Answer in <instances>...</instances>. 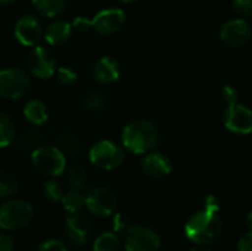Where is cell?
Wrapping results in <instances>:
<instances>
[{
  "label": "cell",
  "instance_id": "1",
  "mask_svg": "<svg viewBox=\"0 0 252 251\" xmlns=\"http://www.w3.org/2000/svg\"><path fill=\"white\" fill-rule=\"evenodd\" d=\"M123 145L131 154H146L158 142L157 127L146 120H136L127 124L121 135Z\"/></svg>",
  "mask_w": 252,
  "mask_h": 251
},
{
  "label": "cell",
  "instance_id": "2",
  "mask_svg": "<svg viewBox=\"0 0 252 251\" xmlns=\"http://www.w3.org/2000/svg\"><path fill=\"white\" fill-rule=\"evenodd\" d=\"M221 219L219 213L204 210L196 213L186 223V235L196 244H208L213 243L221 232Z\"/></svg>",
  "mask_w": 252,
  "mask_h": 251
},
{
  "label": "cell",
  "instance_id": "3",
  "mask_svg": "<svg viewBox=\"0 0 252 251\" xmlns=\"http://www.w3.org/2000/svg\"><path fill=\"white\" fill-rule=\"evenodd\" d=\"M31 163L37 172L49 178H58L66 170V157L55 145H38L31 152Z\"/></svg>",
  "mask_w": 252,
  "mask_h": 251
},
{
  "label": "cell",
  "instance_id": "4",
  "mask_svg": "<svg viewBox=\"0 0 252 251\" xmlns=\"http://www.w3.org/2000/svg\"><path fill=\"white\" fill-rule=\"evenodd\" d=\"M34 217V209L28 201L9 200L0 206V228L18 231L25 228Z\"/></svg>",
  "mask_w": 252,
  "mask_h": 251
},
{
  "label": "cell",
  "instance_id": "5",
  "mask_svg": "<svg viewBox=\"0 0 252 251\" xmlns=\"http://www.w3.org/2000/svg\"><path fill=\"white\" fill-rule=\"evenodd\" d=\"M31 89L30 74L18 67L0 70V98L7 101H18Z\"/></svg>",
  "mask_w": 252,
  "mask_h": 251
},
{
  "label": "cell",
  "instance_id": "6",
  "mask_svg": "<svg viewBox=\"0 0 252 251\" xmlns=\"http://www.w3.org/2000/svg\"><path fill=\"white\" fill-rule=\"evenodd\" d=\"M89 158L93 166L102 170H114L124 163V151L111 141H99L89 151Z\"/></svg>",
  "mask_w": 252,
  "mask_h": 251
},
{
  "label": "cell",
  "instance_id": "7",
  "mask_svg": "<svg viewBox=\"0 0 252 251\" xmlns=\"http://www.w3.org/2000/svg\"><path fill=\"white\" fill-rule=\"evenodd\" d=\"M28 70L30 72L40 78V80H49L56 74V58L50 49L46 46H34L27 58Z\"/></svg>",
  "mask_w": 252,
  "mask_h": 251
},
{
  "label": "cell",
  "instance_id": "8",
  "mask_svg": "<svg viewBox=\"0 0 252 251\" xmlns=\"http://www.w3.org/2000/svg\"><path fill=\"white\" fill-rule=\"evenodd\" d=\"M86 207L97 217H108L115 213L118 198L108 186H96L86 195Z\"/></svg>",
  "mask_w": 252,
  "mask_h": 251
},
{
  "label": "cell",
  "instance_id": "9",
  "mask_svg": "<svg viewBox=\"0 0 252 251\" xmlns=\"http://www.w3.org/2000/svg\"><path fill=\"white\" fill-rule=\"evenodd\" d=\"M13 34L18 43L25 47H34L44 36V28L40 19L32 13H24L19 16L13 27Z\"/></svg>",
  "mask_w": 252,
  "mask_h": 251
},
{
  "label": "cell",
  "instance_id": "10",
  "mask_svg": "<svg viewBox=\"0 0 252 251\" xmlns=\"http://www.w3.org/2000/svg\"><path fill=\"white\" fill-rule=\"evenodd\" d=\"M224 126L236 135L252 133V111L241 104H229L224 112Z\"/></svg>",
  "mask_w": 252,
  "mask_h": 251
},
{
  "label": "cell",
  "instance_id": "11",
  "mask_svg": "<svg viewBox=\"0 0 252 251\" xmlns=\"http://www.w3.org/2000/svg\"><path fill=\"white\" fill-rule=\"evenodd\" d=\"M161 246L159 237L149 228L131 226L126 237V251H158Z\"/></svg>",
  "mask_w": 252,
  "mask_h": 251
},
{
  "label": "cell",
  "instance_id": "12",
  "mask_svg": "<svg viewBox=\"0 0 252 251\" xmlns=\"http://www.w3.org/2000/svg\"><path fill=\"white\" fill-rule=\"evenodd\" d=\"M126 22V13L120 7H106L99 10L92 19V28L100 36L115 34Z\"/></svg>",
  "mask_w": 252,
  "mask_h": 251
},
{
  "label": "cell",
  "instance_id": "13",
  "mask_svg": "<svg viewBox=\"0 0 252 251\" xmlns=\"http://www.w3.org/2000/svg\"><path fill=\"white\" fill-rule=\"evenodd\" d=\"M65 235L66 238L74 244V246H84L93 231V225L90 222V219L77 212V213H71L66 219H65Z\"/></svg>",
  "mask_w": 252,
  "mask_h": 251
},
{
  "label": "cell",
  "instance_id": "14",
  "mask_svg": "<svg viewBox=\"0 0 252 251\" xmlns=\"http://www.w3.org/2000/svg\"><path fill=\"white\" fill-rule=\"evenodd\" d=\"M251 36V25L242 18L227 21L220 30V38L229 47H241V46H244L245 43L250 41Z\"/></svg>",
  "mask_w": 252,
  "mask_h": 251
},
{
  "label": "cell",
  "instance_id": "15",
  "mask_svg": "<svg viewBox=\"0 0 252 251\" xmlns=\"http://www.w3.org/2000/svg\"><path fill=\"white\" fill-rule=\"evenodd\" d=\"M120 74V64L112 56H102L93 65V77L100 84H112L118 81Z\"/></svg>",
  "mask_w": 252,
  "mask_h": 251
},
{
  "label": "cell",
  "instance_id": "16",
  "mask_svg": "<svg viewBox=\"0 0 252 251\" xmlns=\"http://www.w3.org/2000/svg\"><path fill=\"white\" fill-rule=\"evenodd\" d=\"M71 34H72L71 22L63 19H55L46 27L43 38L50 46H62L71 38Z\"/></svg>",
  "mask_w": 252,
  "mask_h": 251
},
{
  "label": "cell",
  "instance_id": "17",
  "mask_svg": "<svg viewBox=\"0 0 252 251\" xmlns=\"http://www.w3.org/2000/svg\"><path fill=\"white\" fill-rule=\"evenodd\" d=\"M142 170L154 179H162L171 173V163L162 154H149L142 160Z\"/></svg>",
  "mask_w": 252,
  "mask_h": 251
},
{
  "label": "cell",
  "instance_id": "18",
  "mask_svg": "<svg viewBox=\"0 0 252 251\" xmlns=\"http://www.w3.org/2000/svg\"><path fill=\"white\" fill-rule=\"evenodd\" d=\"M24 117L34 126H41L49 120V108L41 99H30L24 107Z\"/></svg>",
  "mask_w": 252,
  "mask_h": 251
},
{
  "label": "cell",
  "instance_id": "19",
  "mask_svg": "<svg viewBox=\"0 0 252 251\" xmlns=\"http://www.w3.org/2000/svg\"><path fill=\"white\" fill-rule=\"evenodd\" d=\"M37 13L44 18H56L66 9V0H31Z\"/></svg>",
  "mask_w": 252,
  "mask_h": 251
},
{
  "label": "cell",
  "instance_id": "20",
  "mask_svg": "<svg viewBox=\"0 0 252 251\" xmlns=\"http://www.w3.org/2000/svg\"><path fill=\"white\" fill-rule=\"evenodd\" d=\"M16 136V127L12 118L0 111V148H7L13 143Z\"/></svg>",
  "mask_w": 252,
  "mask_h": 251
},
{
  "label": "cell",
  "instance_id": "21",
  "mask_svg": "<svg viewBox=\"0 0 252 251\" xmlns=\"http://www.w3.org/2000/svg\"><path fill=\"white\" fill-rule=\"evenodd\" d=\"M18 178L12 172L0 169V200L13 197L18 192Z\"/></svg>",
  "mask_w": 252,
  "mask_h": 251
},
{
  "label": "cell",
  "instance_id": "22",
  "mask_svg": "<svg viewBox=\"0 0 252 251\" xmlns=\"http://www.w3.org/2000/svg\"><path fill=\"white\" fill-rule=\"evenodd\" d=\"M87 172L83 166H71L66 170V182L71 186V189L83 191L87 186Z\"/></svg>",
  "mask_w": 252,
  "mask_h": 251
},
{
  "label": "cell",
  "instance_id": "23",
  "mask_svg": "<svg viewBox=\"0 0 252 251\" xmlns=\"http://www.w3.org/2000/svg\"><path fill=\"white\" fill-rule=\"evenodd\" d=\"M120 246L121 241L115 232H103L94 240L93 251H118Z\"/></svg>",
  "mask_w": 252,
  "mask_h": 251
},
{
  "label": "cell",
  "instance_id": "24",
  "mask_svg": "<svg viewBox=\"0 0 252 251\" xmlns=\"http://www.w3.org/2000/svg\"><path fill=\"white\" fill-rule=\"evenodd\" d=\"M62 206L68 213H77L83 209V206H86V197L81 194V191L72 189L66 194H63L62 197Z\"/></svg>",
  "mask_w": 252,
  "mask_h": 251
},
{
  "label": "cell",
  "instance_id": "25",
  "mask_svg": "<svg viewBox=\"0 0 252 251\" xmlns=\"http://www.w3.org/2000/svg\"><path fill=\"white\" fill-rule=\"evenodd\" d=\"M106 105L105 96L97 90H90L83 98V107L87 111H102Z\"/></svg>",
  "mask_w": 252,
  "mask_h": 251
},
{
  "label": "cell",
  "instance_id": "26",
  "mask_svg": "<svg viewBox=\"0 0 252 251\" xmlns=\"http://www.w3.org/2000/svg\"><path fill=\"white\" fill-rule=\"evenodd\" d=\"M43 192H44V197L52 203H58L63 197V188L56 179L47 180L43 186Z\"/></svg>",
  "mask_w": 252,
  "mask_h": 251
},
{
  "label": "cell",
  "instance_id": "27",
  "mask_svg": "<svg viewBox=\"0 0 252 251\" xmlns=\"http://www.w3.org/2000/svg\"><path fill=\"white\" fill-rule=\"evenodd\" d=\"M55 77H56L58 83L62 84V86H72L77 81V78H78L75 70L71 68V67H59L56 70Z\"/></svg>",
  "mask_w": 252,
  "mask_h": 251
},
{
  "label": "cell",
  "instance_id": "28",
  "mask_svg": "<svg viewBox=\"0 0 252 251\" xmlns=\"http://www.w3.org/2000/svg\"><path fill=\"white\" fill-rule=\"evenodd\" d=\"M130 228H131V223L126 215L118 213L114 216V220H112V231L114 232H127Z\"/></svg>",
  "mask_w": 252,
  "mask_h": 251
},
{
  "label": "cell",
  "instance_id": "29",
  "mask_svg": "<svg viewBox=\"0 0 252 251\" xmlns=\"http://www.w3.org/2000/svg\"><path fill=\"white\" fill-rule=\"evenodd\" d=\"M37 251H68V249L61 240H47L37 247Z\"/></svg>",
  "mask_w": 252,
  "mask_h": 251
},
{
  "label": "cell",
  "instance_id": "30",
  "mask_svg": "<svg viewBox=\"0 0 252 251\" xmlns=\"http://www.w3.org/2000/svg\"><path fill=\"white\" fill-rule=\"evenodd\" d=\"M233 10L241 16H251L252 15V0H233L232 1Z\"/></svg>",
  "mask_w": 252,
  "mask_h": 251
},
{
  "label": "cell",
  "instance_id": "31",
  "mask_svg": "<svg viewBox=\"0 0 252 251\" xmlns=\"http://www.w3.org/2000/svg\"><path fill=\"white\" fill-rule=\"evenodd\" d=\"M71 24H72V30L77 31V33H86V31H89L92 28V19H89L84 15L75 16Z\"/></svg>",
  "mask_w": 252,
  "mask_h": 251
},
{
  "label": "cell",
  "instance_id": "32",
  "mask_svg": "<svg viewBox=\"0 0 252 251\" xmlns=\"http://www.w3.org/2000/svg\"><path fill=\"white\" fill-rule=\"evenodd\" d=\"M37 139H38V135H37L35 130H27V132L22 135V138H21L19 142H21V146L27 148V146H31L32 143H35Z\"/></svg>",
  "mask_w": 252,
  "mask_h": 251
},
{
  "label": "cell",
  "instance_id": "33",
  "mask_svg": "<svg viewBox=\"0 0 252 251\" xmlns=\"http://www.w3.org/2000/svg\"><path fill=\"white\" fill-rule=\"evenodd\" d=\"M15 249L13 238L7 234H0V251H15Z\"/></svg>",
  "mask_w": 252,
  "mask_h": 251
},
{
  "label": "cell",
  "instance_id": "34",
  "mask_svg": "<svg viewBox=\"0 0 252 251\" xmlns=\"http://www.w3.org/2000/svg\"><path fill=\"white\" fill-rule=\"evenodd\" d=\"M221 98H223V101L229 105V104L236 102L238 95H236V90H235L232 86H224V87L221 89Z\"/></svg>",
  "mask_w": 252,
  "mask_h": 251
},
{
  "label": "cell",
  "instance_id": "35",
  "mask_svg": "<svg viewBox=\"0 0 252 251\" xmlns=\"http://www.w3.org/2000/svg\"><path fill=\"white\" fill-rule=\"evenodd\" d=\"M62 143H63V146H65L69 152H75V151L78 149V141H77L72 135H69V133L63 136Z\"/></svg>",
  "mask_w": 252,
  "mask_h": 251
},
{
  "label": "cell",
  "instance_id": "36",
  "mask_svg": "<svg viewBox=\"0 0 252 251\" xmlns=\"http://www.w3.org/2000/svg\"><path fill=\"white\" fill-rule=\"evenodd\" d=\"M204 207H205V210H210V212H216V213H219V210H220V201H219V198H217V197L210 195V197H207V198H205V201H204Z\"/></svg>",
  "mask_w": 252,
  "mask_h": 251
},
{
  "label": "cell",
  "instance_id": "37",
  "mask_svg": "<svg viewBox=\"0 0 252 251\" xmlns=\"http://www.w3.org/2000/svg\"><path fill=\"white\" fill-rule=\"evenodd\" d=\"M238 250L239 251H252V232L245 234L239 243H238Z\"/></svg>",
  "mask_w": 252,
  "mask_h": 251
},
{
  "label": "cell",
  "instance_id": "38",
  "mask_svg": "<svg viewBox=\"0 0 252 251\" xmlns=\"http://www.w3.org/2000/svg\"><path fill=\"white\" fill-rule=\"evenodd\" d=\"M16 0H0V6H10L13 4Z\"/></svg>",
  "mask_w": 252,
  "mask_h": 251
},
{
  "label": "cell",
  "instance_id": "39",
  "mask_svg": "<svg viewBox=\"0 0 252 251\" xmlns=\"http://www.w3.org/2000/svg\"><path fill=\"white\" fill-rule=\"evenodd\" d=\"M247 223H248V228H250V232H252V212L248 215V219H247Z\"/></svg>",
  "mask_w": 252,
  "mask_h": 251
},
{
  "label": "cell",
  "instance_id": "40",
  "mask_svg": "<svg viewBox=\"0 0 252 251\" xmlns=\"http://www.w3.org/2000/svg\"><path fill=\"white\" fill-rule=\"evenodd\" d=\"M192 251H211L210 249H207V247H196V249H193Z\"/></svg>",
  "mask_w": 252,
  "mask_h": 251
},
{
  "label": "cell",
  "instance_id": "41",
  "mask_svg": "<svg viewBox=\"0 0 252 251\" xmlns=\"http://www.w3.org/2000/svg\"><path fill=\"white\" fill-rule=\"evenodd\" d=\"M120 1H123V3H133V1H136V0H120Z\"/></svg>",
  "mask_w": 252,
  "mask_h": 251
}]
</instances>
